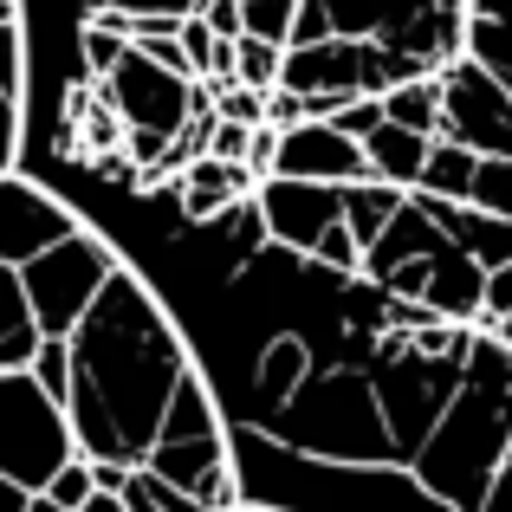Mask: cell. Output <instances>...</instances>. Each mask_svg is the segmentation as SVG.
<instances>
[{"mask_svg":"<svg viewBox=\"0 0 512 512\" xmlns=\"http://www.w3.org/2000/svg\"><path fill=\"white\" fill-rule=\"evenodd\" d=\"M65 357H72V383L59 409L72 428V454H85L91 467H117V474L150 467L169 435L175 396L195 376V357L169 305L130 260H117L85 318L65 331Z\"/></svg>","mask_w":512,"mask_h":512,"instance_id":"cell-1","label":"cell"},{"mask_svg":"<svg viewBox=\"0 0 512 512\" xmlns=\"http://www.w3.org/2000/svg\"><path fill=\"white\" fill-rule=\"evenodd\" d=\"M117 240L104 234V227L78 221L65 240H52L46 253H33L26 266H13L20 273V292H26V312H33L39 338H65V331L85 318V305L104 292V279L117 273Z\"/></svg>","mask_w":512,"mask_h":512,"instance_id":"cell-2","label":"cell"},{"mask_svg":"<svg viewBox=\"0 0 512 512\" xmlns=\"http://www.w3.org/2000/svg\"><path fill=\"white\" fill-rule=\"evenodd\" d=\"M59 461H72L65 409L26 370H0V474L20 480L26 493H46Z\"/></svg>","mask_w":512,"mask_h":512,"instance_id":"cell-3","label":"cell"},{"mask_svg":"<svg viewBox=\"0 0 512 512\" xmlns=\"http://www.w3.org/2000/svg\"><path fill=\"white\" fill-rule=\"evenodd\" d=\"M441 130L435 137L467 143L474 156H512V85L480 59L441 65Z\"/></svg>","mask_w":512,"mask_h":512,"instance_id":"cell-4","label":"cell"},{"mask_svg":"<svg viewBox=\"0 0 512 512\" xmlns=\"http://www.w3.org/2000/svg\"><path fill=\"white\" fill-rule=\"evenodd\" d=\"M188 91H195V78L163 72L143 46H124V59L98 78V98L117 111V124L156 130V137H175V130L188 124Z\"/></svg>","mask_w":512,"mask_h":512,"instance_id":"cell-5","label":"cell"},{"mask_svg":"<svg viewBox=\"0 0 512 512\" xmlns=\"http://www.w3.org/2000/svg\"><path fill=\"white\" fill-rule=\"evenodd\" d=\"M85 214L65 195L26 182L20 169H0V266H26L33 253H46L52 240H65Z\"/></svg>","mask_w":512,"mask_h":512,"instance_id":"cell-6","label":"cell"},{"mask_svg":"<svg viewBox=\"0 0 512 512\" xmlns=\"http://www.w3.org/2000/svg\"><path fill=\"white\" fill-rule=\"evenodd\" d=\"M253 208L266 221V240L286 253H312V240L338 221V188L325 182H299V175H260Z\"/></svg>","mask_w":512,"mask_h":512,"instance_id":"cell-7","label":"cell"},{"mask_svg":"<svg viewBox=\"0 0 512 512\" xmlns=\"http://www.w3.org/2000/svg\"><path fill=\"white\" fill-rule=\"evenodd\" d=\"M266 175H299V182L344 188V182H363L370 163H363V143H350L325 117H305V124L279 130V150H273V169Z\"/></svg>","mask_w":512,"mask_h":512,"instance_id":"cell-8","label":"cell"},{"mask_svg":"<svg viewBox=\"0 0 512 512\" xmlns=\"http://www.w3.org/2000/svg\"><path fill=\"white\" fill-rule=\"evenodd\" d=\"M422 156H428V137H415V130H402V124H376L370 137H363V163H370V175L389 182V188H402V195H409L415 175H422Z\"/></svg>","mask_w":512,"mask_h":512,"instance_id":"cell-9","label":"cell"},{"mask_svg":"<svg viewBox=\"0 0 512 512\" xmlns=\"http://www.w3.org/2000/svg\"><path fill=\"white\" fill-rule=\"evenodd\" d=\"M325 7H331V33L376 39V46H383V39H396L428 0H325Z\"/></svg>","mask_w":512,"mask_h":512,"instance_id":"cell-10","label":"cell"},{"mask_svg":"<svg viewBox=\"0 0 512 512\" xmlns=\"http://www.w3.org/2000/svg\"><path fill=\"white\" fill-rule=\"evenodd\" d=\"M474 163L480 156L454 137H428V156H422V175H415L409 195H435V201H467L474 188Z\"/></svg>","mask_w":512,"mask_h":512,"instance_id":"cell-11","label":"cell"},{"mask_svg":"<svg viewBox=\"0 0 512 512\" xmlns=\"http://www.w3.org/2000/svg\"><path fill=\"white\" fill-rule=\"evenodd\" d=\"M396 208H402V188L376 182V175H363V182H344V188H338V221L357 234V247H370V240L389 227V214H396Z\"/></svg>","mask_w":512,"mask_h":512,"instance_id":"cell-12","label":"cell"},{"mask_svg":"<svg viewBox=\"0 0 512 512\" xmlns=\"http://www.w3.org/2000/svg\"><path fill=\"white\" fill-rule=\"evenodd\" d=\"M39 350V325L26 312V292H20V273L0 266V370H26Z\"/></svg>","mask_w":512,"mask_h":512,"instance_id":"cell-13","label":"cell"},{"mask_svg":"<svg viewBox=\"0 0 512 512\" xmlns=\"http://www.w3.org/2000/svg\"><path fill=\"white\" fill-rule=\"evenodd\" d=\"M383 124H402L415 137H435L441 130V78L422 72V78H396L383 91Z\"/></svg>","mask_w":512,"mask_h":512,"instance_id":"cell-14","label":"cell"},{"mask_svg":"<svg viewBox=\"0 0 512 512\" xmlns=\"http://www.w3.org/2000/svg\"><path fill=\"white\" fill-rule=\"evenodd\" d=\"M117 500H124V512H208L201 500H188L182 487L156 480L150 467H137V474H124V480H117Z\"/></svg>","mask_w":512,"mask_h":512,"instance_id":"cell-15","label":"cell"},{"mask_svg":"<svg viewBox=\"0 0 512 512\" xmlns=\"http://www.w3.org/2000/svg\"><path fill=\"white\" fill-rule=\"evenodd\" d=\"M467 208L512 221V156H480V163H474V188H467Z\"/></svg>","mask_w":512,"mask_h":512,"instance_id":"cell-16","label":"cell"},{"mask_svg":"<svg viewBox=\"0 0 512 512\" xmlns=\"http://www.w3.org/2000/svg\"><path fill=\"white\" fill-rule=\"evenodd\" d=\"M279 59H286V46H273V39H253V33H240V39H234V85L273 91V85H279Z\"/></svg>","mask_w":512,"mask_h":512,"instance_id":"cell-17","label":"cell"},{"mask_svg":"<svg viewBox=\"0 0 512 512\" xmlns=\"http://www.w3.org/2000/svg\"><path fill=\"white\" fill-rule=\"evenodd\" d=\"M124 46H130V39L117 33V26L91 20V13H85V20H78V65H85V78H91V85H98V78L111 72L117 59H124Z\"/></svg>","mask_w":512,"mask_h":512,"instance_id":"cell-18","label":"cell"},{"mask_svg":"<svg viewBox=\"0 0 512 512\" xmlns=\"http://www.w3.org/2000/svg\"><path fill=\"white\" fill-rule=\"evenodd\" d=\"M91 493H98V474H91V461H85V454L59 461V474L46 480V500H52V506H65V512H78V506L91 500Z\"/></svg>","mask_w":512,"mask_h":512,"instance_id":"cell-19","label":"cell"},{"mask_svg":"<svg viewBox=\"0 0 512 512\" xmlns=\"http://www.w3.org/2000/svg\"><path fill=\"white\" fill-rule=\"evenodd\" d=\"M292 7H299V0H240V20H247L240 33L286 46V33H292Z\"/></svg>","mask_w":512,"mask_h":512,"instance_id":"cell-20","label":"cell"},{"mask_svg":"<svg viewBox=\"0 0 512 512\" xmlns=\"http://www.w3.org/2000/svg\"><path fill=\"white\" fill-rule=\"evenodd\" d=\"M26 376H33V383L46 389L52 402H59V396H65V383H72V357H65V338H39L33 363H26Z\"/></svg>","mask_w":512,"mask_h":512,"instance_id":"cell-21","label":"cell"},{"mask_svg":"<svg viewBox=\"0 0 512 512\" xmlns=\"http://www.w3.org/2000/svg\"><path fill=\"white\" fill-rule=\"evenodd\" d=\"M325 124H331V130H344L350 143H363L376 124H383V98H370V91H363V98H338V104L325 111Z\"/></svg>","mask_w":512,"mask_h":512,"instance_id":"cell-22","label":"cell"},{"mask_svg":"<svg viewBox=\"0 0 512 512\" xmlns=\"http://www.w3.org/2000/svg\"><path fill=\"white\" fill-rule=\"evenodd\" d=\"M305 260H318V266H331V273H357L363 266V247H357V234H350L344 221H331L325 234L312 240V253H305Z\"/></svg>","mask_w":512,"mask_h":512,"instance_id":"cell-23","label":"cell"},{"mask_svg":"<svg viewBox=\"0 0 512 512\" xmlns=\"http://www.w3.org/2000/svg\"><path fill=\"white\" fill-rule=\"evenodd\" d=\"M26 33H20V20H0V91L7 98H20L26 91Z\"/></svg>","mask_w":512,"mask_h":512,"instance_id":"cell-24","label":"cell"},{"mask_svg":"<svg viewBox=\"0 0 512 512\" xmlns=\"http://www.w3.org/2000/svg\"><path fill=\"white\" fill-rule=\"evenodd\" d=\"M214 117H227V124H260V91L253 85H214Z\"/></svg>","mask_w":512,"mask_h":512,"instance_id":"cell-25","label":"cell"},{"mask_svg":"<svg viewBox=\"0 0 512 512\" xmlns=\"http://www.w3.org/2000/svg\"><path fill=\"white\" fill-rule=\"evenodd\" d=\"M318 39H331V7L325 0H299V7H292L286 46H318Z\"/></svg>","mask_w":512,"mask_h":512,"instance_id":"cell-26","label":"cell"},{"mask_svg":"<svg viewBox=\"0 0 512 512\" xmlns=\"http://www.w3.org/2000/svg\"><path fill=\"white\" fill-rule=\"evenodd\" d=\"M260 124H266V130H292V124H305V98H299V91H286V85L260 91Z\"/></svg>","mask_w":512,"mask_h":512,"instance_id":"cell-27","label":"cell"},{"mask_svg":"<svg viewBox=\"0 0 512 512\" xmlns=\"http://www.w3.org/2000/svg\"><path fill=\"white\" fill-rule=\"evenodd\" d=\"M253 130H260V124H253ZM253 130H247V124H227V117H214V130H208V156H214V163H247Z\"/></svg>","mask_w":512,"mask_h":512,"instance_id":"cell-28","label":"cell"},{"mask_svg":"<svg viewBox=\"0 0 512 512\" xmlns=\"http://www.w3.org/2000/svg\"><path fill=\"white\" fill-rule=\"evenodd\" d=\"M512 312V260L506 266H487V292H480V331L493 325V318Z\"/></svg>","mask_w":512,"mask_h":512,"instance_id":"cell-29","label":"cell"},{"mask_svg":"<svg viewBox=\"0 0 512 512\" xmlns=\"http://www.w3.org/2000/svg\"><path fill=\"white\" fill-rule=\"evenodd\" d=\"M13 156H20V98L0 91V169H13Z\"/></svg>","mask_w":512,"mask_h":512,"instance_id":"cell-30","label":"cell"},{"mask_svg":"<svg viewBox=\"0 0 512 512\" xmlns=\"http://www.w3.org/2000/svg\"><path fill=\"white\" fill-rule=\"evenodd\" d=\"M117 13H130V20H137V13H195L201 0H111Z\"/></svg>","mask_w":512,"mask_h":512,"instance_id":"cell-31","label":"cell"},{"mask_svg":"<svg viewBox=\"0 0 512 512\" xmlns=\"http://www.w3.org/2000/svg\"><path fill=\"white\" fill-rule=\"evenodd\" d=\"M33 500H39V493H26L20 480H7V474H0V512H26Z\"/></svg>","mask_w":512,"mask_h":512,"instance_id":"cell-32","label":"cell"},{"mask_svg":"<svg viewBox=\"0 0 512 512\" xmlns=\"http://www.w3.org/2000/svg\"><path fill=\"white\" fill-rule=\"evenodd\" d=\"M78 512H124V500H117V493H91V500L78 506Z\"/></svg>","mask_w":512,"mask_h":512,"instance_id":"cell-33","label":"cell"},{"mask_svg":"<svg viewBox=\"0 0 512 512\" xmlns=\"http://www.w3.org/2000/svg\"><path fill=\"white\" fill-rule=\"evenodd\" d=\"M487 331H493V338H500V344H512V312H506V318H493Z\"/></svg>","mask_w":512,"mask_h":512,"instance_id":"cell-34","label":"cell"},{"mask_svg":"<svg viewBox=\"0 0 512 512\" xmlns=\"http://www.w3.org/2000/svg\"><path fill=\"white\" fill-rule=\"evenodd\" d=\"M0 20H20V0H0Z\"/></svg>","mask_w":512,"mask_h":512,"instance_id":"cell-35","label":"cell"},{"mask_svg":"<svg viewBox=\"0 0 512 512\" xmlns=\"http://www.w3.org/2000/svg\"><path fill=\"white\" fill-rule=\"evenodd\" d=\"M26 512H65V506H52V500H46V493H39V500H33V506H26Z\"/></svg>","mask_w":512,"mask_h":512,"instance_id":"cell-36","label":"cell"}]
</instances>
